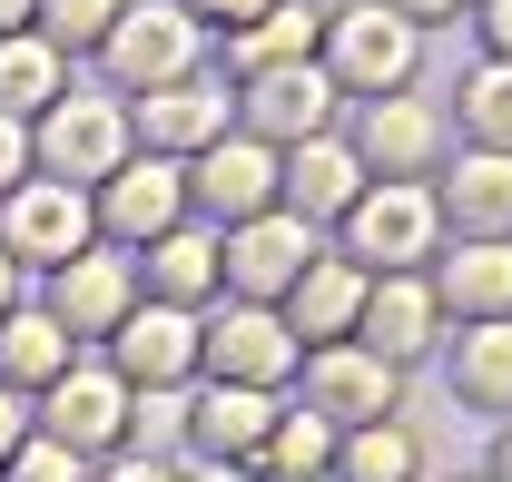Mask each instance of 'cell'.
<instances>
[{"label":"cell","mask_w":512,"mask_h":482,"mask_svg":"<svg viewBox=\"0 0 512 482\" xmlns=\"http://www.w3.org/2000/svg\"><path fill=\"white\" fill-rule=\"evenodd\" d=\"M414 60H424V30L394 20L384 0H355V10H325V79L355 89V99H394L414 89Z\"/></svg>","instance_id":"cell-3"},{"label":"cell","mask_w":512,"mask_h":482,"mask_svg":"<svg viewBox=\"0 0 512 482\" xmlns=\"http://www.w3.org/2000/svg\"><path fill=\"white\" fill-rule=\"evenodd\" d=\"M109 374H119L128 394H178L197 384V315L188 305H128V325L109 335Z\"/></svg>","instance_id":"cell-12"},{"label":"cell","mask_w":512,"mask_h":482,"mask_svg":"<svg viewBox=\"0 0 512 482\" xmlns=\"http://www.w3.org/2000/svg\"><path fill=\"white\" fill-rule=\"evenodd\" d=\"M10 305H20V266L0 256V315H10Z\"/></svg>","instance_id":"cell-41"},{"label":"cell","mask_w":512,"mask_h":482,"mask_svg":"<svg viewBox=\"0 0 512 482\" xmlns=\"http://www.w3.org/2000/svg\"><path fill=\"white\" fill-rule=\"evenodd\" d=\"M296 384H306V414H325L335 433L404 414V364H384L375 345H306Z\"/></svg>","instance_id":"cell-7"},{"label":"cell","mask_w":512,"mask_h":482,"mask_svg":"<svg viewBox=\"0 0 512 482\" xmlns=\"http://www.w3.org/2000/svg\"><path fill=\"white\" fill-rule=\"evenodd\" d=\"M197 30L188 10H168V0H128L119 30L99 40V60L119 79V99H148V89H168V79H197Z\"/></svg>","instance_id":"cell-6"},{"label":"cell","mask_w":512,"mask_h":482,"mask_svg":"<svg viewBox=\"0 0 512 482\" xmlns=\"http://www.w3.org/2000/svg\"><path fill=\"white\" fill-rule=\"evenodd\" d=\"M355 158H365V178H434V158H444V109L434 99H365V138H355Z\"/></svg>","instance_id":"cell-18"},{"label":"cell","mask_w":512,"mask_h":482,"mask_svg":"<svg viewBox=\"0 0 512 482\" xmlns=\"http://www.w3.org/2000/svg\"><path fill=\"white\" fill-rule=\"evenodd\" d=\"M89 473H99V463H79L69 443H50V433H30V443L10 453V473H0V482H89Z\"/></svg>","instance_id":"cell-33"},{"label":"cell","mask_w":512,"mask_h":482,"mask_svg":"<svg viewBox=\"0 0 512 482\" xmlns=\"http://www.w3.org/2000/svg\"><path fill=\"white\" fill-rule=\"evenodd\" d=\"M188 482H256V473H237V463H207V473H188Z\"/></svg>","instance_id":"cell-43"},{"label":"cell","mask_w":512,"mask_h":482,"mask_svg":"<svg viewBox=\"0 0 512 482\" xmlns=\"http://www.w3.org/2000/svg\"><path fill=\"white\" fill-rule=\"evenodd\" d=\"M128 305H138V266H128L119 246H79L69 266H50V315H60V335L79 345V335H119Z\"/></svg>","instance_id":"cell-13"},{"label":"cell","mask_w":512,"mask_h":482,"mask_svg":"<svg viewBox=\"0 0 512 482\" xmlns=\"http://www.w3.org/2000/svg\"><path fill=\"white\" fill-rule=\"evenodd\" d=\"M30 433H40V423H30V404H20V394L0 384V473H10V453H20Z\"/></svg>","instance_id":"cell-37"},{"label":"cell","mask_w":512,"mask_h":482,"mask_svg":"<svg viewBox=\"0 0 512 482\" xmlns=\"http://www.w3.org/2000/svg\"><path fill=\"white\" fill-rule=\"evenodd\" d=\"M444 384H453V404H473V414H512V315L463 325V335H453Z\"/></svg>","instance_id":"cell-23"},{"label":"cell","mask_w":512,"mask_h":482,"mask_svg":"<svg viewBox=\"0 0 512 482\" xmlns=\"http://www.w3.org/2000/svg\"><path fill=\"white\" fill-rule=\"evenodd\" d=\"M227 119H237V99H227L217 79H168V89L138 99V119H128V128L148 138V158H178V168H188L197 148L227 138Z\"/></svg>","instance_id":"cell-16"},{"label":"cell","mask_w":512,"mask_h":482,"mask_svg":"<svg viewBox=\"0 0 512 482\" xmlns=\"http://www.w3.org/2000/svg\"><path fill=\"white\" fill-rule=\"evenodd\" d=\"M365 197V158L345 138H306V148H276V207L306 217V227H345V207Z\"/></svg>","instance_id":"cell-15"},{"label":"cell","mask_w":512,"mask_h":482,"mask_svg":"<svg viewBox=\"0 0 512 482\" xmlns=\"http://www.w3.org/2000/svg\"><path fill=\"white\" fill-rule=\"evenodd\" d=\"M69 364H79V345L60 335V315H50V305H10V315H0V384H10V394L60 384Z\"/></svg>","instance_id":"cell-24"},{"label":"cell","mask_w":512,"mask_h":482,"mask_svg":"<svg viewBox=\"0 0 512 482\" xmlns=\"http://www.w3.org/2000/svg\"><path fill=\"white\" fill-rule=\"evenodd\" d=\"M60 89H69V60L40 30H10V40H0V119H40Z\"/></svg>","instance_id":"cell-29"},{"label":"cell","mask_w":512,"mask_h":482,"mask_svg":"<svg viewBox=\"0 0 512 482\" xmlns=\"http://www.w3.org/2000/svg\"><path fill=\"white\" fill-rule=\"evenodd\" d=\"M384 10H394V20H414V30H424V20H453V10H463V0H384Z\"/></svg>","instance_id":"cell-39"},{"label":"cell","mask_w":512,"mask_h":482,"mask_svg":"<svg viewBox=\"0 0 512 482\" xmlns=\"http://www.w3.org/2000/svg\"><path fill=\"white\" fill-rule=\"evenodd\" d=\"M30 423L50 443H69L79 463H109V453H128V384L109 364H69L60 384H40V414Z\"/></svg>","instance_id":"cell-9"},{"label":"cell","mask_w":512,"mask_h":482,"mask_svg":"<svg viewBox=\"0 0 512 482\" xmlns=\"http://www.w3.org/2000/svg\"><path fill=\"white\" fill-rule=\"evenodd\" d=\"M493 482H512V423H503V443H493Z\"/></svg>","instance_id":"cell-42"},{"label":"cell","mask_w":512,"mask_h":482,"mask_svg":"<svg viewBox=\"0 0 512 482\" xmlns=\"http://www.w3.org/2000/svg\"><path fill=\"white\" fill-rule=\"evenodd\" d=\"M99 227H109V246H148L168 227H188V168L178 158H128L119 178H99Z\"/></svg>","instance_id":"cell-14"},{"label":"cell","mask_w":512,"mask_h":482,"mask_svg":"<svg viewBox=\"0 0 512 482\" xmlns=\"http://www.w3.org/2000/svg\"><path fill=\"white\" fill-rule=\"evenodd\" d=\"M473 30H483V50H493V60H512V0H483V20H473Z\"/></svg>","instance_id":"cell-38"},{"label":"cell","mask_w":512,"mask_h":482,"mask_svg":"<svg viewBox=\"0 0 512 482\" xmlns=\"http://www.w3.org/2000/svg\"><path fill=\"white\" fill-rule=\"evenodd\" d=\"M276 414H286V404L256 394V384H197V394H188V453H197V463H237V473H247L256 443L276 433Z\"/></svg>","instance_id":"cell-17"},{"label":"cell","mask_w":512,"mask_h":482,"mask_svg":"<svg viewBox=\"0 0 512 482\" xmlns=\"http://www.w3.org/2000/svg\"><path fill=\"white\" fill-rule=\"evenodd\" d=\"M30 178V119H0V197Z\"/></svg>","instance_id":"cell-36"},{"label":"cell","mask_w":512,"mask_h":482,"mask_svg":"<svg viewBox=\"0 0 512 482\" xmlns=\"http://www.w3.org/2000/svg\"><path fill=\"white\" fill-rule=\"evenodd\" d=\"M237 128L266 138V148H306V138H335V79L316 60L296 69H256L237 79Z\"/></svg>","instance_id":"cell-11"},{"label":"cell","mask_w":512,"mask_h":482,"mask_svg":"<svg viewBox=\"0 0 512 482\" xmlns=\"http://www.w3.org/2000/svg\"><path fill=\"white\" fill-rule=\"evenodd\" d=\"M355 345H375L384 364H414L424 345H444L434 276H375V286H365V315H355Z\"/></svg>","instance_id":"cell-20"},{"label":"cell","mask_w":512,"mask_h":482,"mask_svg":"<svg viewBox=\"0 0 512 482\" xmlns=\"http://www.w3.org/2000/svg\"><path fill=\"white\" fill-rule=\"evenodd\" d=\"M148 296L158 305H207L227 296V276H217V227H168V237H148Z\"/></svg>","instance_id":"cell-25"},{"label":"cell","mask_w":512,"mask_h":482,"mask_svg":"<svg viewBox=\"0 0 512 482\" xmlns=\"http://www.w3.org/2000/svg\"><path fill=\"white\" fill-rule=\"evenodd\" d=\"M79 246H99V207H89V187H60V178H20L0 197V256L10 266H69Z\"/></svg>","instance_id":"cell-5"},{"label":"cell","mask_w":512,"mask_h":482,"mask_svg":"<svg viewBox=\"0 0 512 482\" xmlns=\"http://www.w3.org/2000/svg\"><path fill=\"white\" fill-rule=\"evenodd\" d=\"M128 99H109V89H60L40 119H30V168L60 187H99L128 168Z\"/></svg>","instance_id":"cell-1"},{"label":"cell","mask_w":512,"mask_h":482,"mask_svg":"<svg viewBox=\"0 0 512 482\" xmlns=\"http://www.w3.org/2000/svg\"><path fill=\"white\" fill-rule=\"evenodd\" d=\"M335 482H424V433L404 414L335 433Z\"/></svg>","instance_id":"cell-26"},{"label":"cell","mask_w":512,"mask_h":482,"mask_svg":"<svg viewBox=\"0 0 512 482\" xmlns=\"http://www.w3.org/2000/svg\"><path fill=\"white\" fill-rule=\"evenodd\" d=\"M325 50V10H306V0H276L256 30H237L227 40V60H237V79H256V69H296Z\"/></svg>","instance_id":"cell-27"},{"label":"cell","mask_w":512,"mask_h":482,"mask_svg":"<svg viewBox=\"0 0 512 482\" xmlns=\"http://www.w3.org/2000/svg\"><path fill=\"white\" fill-rule=\"evenodd\" d=\"M434 207L463 237H512V158L503 148H463V168L434 187Z\"/></svg>","instance_id":"cell-22"},{"label":"cell","mask_w":512,"mask_h":482,"mask_svg":"<svg viewBox=\"0 0 512 482\" xmlns=\"http://www.w3.org/2000/svg\"><path fill=\"white\" fill-rule=\"evenodd\" d=\"M178 443H188V384L178 394H128V453H158L168 463Z\"/></svg>","instance_id":"cell-32"},{"label":"cell","mask_w":512,"mask_h":482,"mask_svg":"<svg viewBox=\"0 0 512 482\" xmlns=\"http://www.w3.org/2000/svg\"><path fill=\"white\" fill-rule=\"evenodd\" d=\"M266 10H276V0H188V20H197V30H217V40H237V30H256Z\"/></svg>","instance_id":"cell-34"},{"label":"cell","mask_w":512,"mask_h":482,"mask_svg":"<svg viewBox=\"0 0 512 482\" xmlns=\"http://www.w3.org/2000/svg\"><path fill=\"white\" fill-rule=\"evenodd\" d=\"M463 148H503L512 158V60H483L473 79H463Z\"/></svg>","instance_id":"cell-30"},{"label":"cell","mask_w":512,"mask_h":482,"mask_svg":"<svg viewBox=\"0 0 512 482\" xmlns=\"http://www.w3.org/2000/svg\"><path fill=\"white\" fill-rule=\"evenodd\" d=\"M119 10H128V0H40V10H30V30L69 60V50H99V40L119 30Z\"/></svg>","instance_id":"cell-31"},{"label":"cell","mask_w":512,"mask_h":482,"mask_svg":"<svg viewBox=\"0 0 512 482\" xmlns=\"http://www.w3.org/2000/svg\"><path fill=\"white\" fill-rule=\"evenodd\" d=\"M444 237V207L424 178H365V197L345 207V256L365 276H424Z\"/></svg>","instance_id":"cell-2"},{"label":"cell","mask_w":512,"mask_h":482,"mask_svg":"<svg viewBox=\"0 0 512 482\" xmlns=\"http://www.w3.org/2000/svg\"><path fill=\"white\" fill-rule=\"evenodd\" d=\"M188 207L217 227V237L247 227V217H266V207H276V148L247 138V128H227L217 148H197L188 158Z\"/></svg>","instance_id":"cell-10"},{"label":"cell","mask_w":512,"mask_h":482,"mask_svg":"<svg viewBox=\"0 0 512 482\" xmlns=\"http://www.w3.org/2000/svg\"><path fill=\"white\" fill-rule=\"evenodd\" d=\"M296 364L306 345L286 335V315L276 305H217V315H197V374L207 384H256V394H276V384H296Z\"/></svg>","instance_id":"cell-4"},{"label":"cell","mask_w":512,"mask_h":482,"mask_svg":"<svg viewBox=\"0 0 512 482\" xmlns=\"http://www.w3.org/2000/svg\"><path fill=\"white\" fill-rule=\"evenodd\" d=\"M306 266H316V227L286 217V207H266V217H247V227L217 237V276H227L237 305H286V286H296Z\"/></svg>","instance_id":"cell-8"},{"label":"cell","mask_w":512,"mask_h":482,"mask_svg":"<svg viewBox=\"0 0 512 482\" xmlns=\"http://www.w3.org/2000/svg\"><path fill=\"white\" fill-rule=\"evenodd\" d=\"M365 286H375V276H365L355 256H325V246H316V266L286 286V305H276V315H286V335H296V345H355Z\"/></svg>","instance_id":"cell-19"},{"label":"cell","mask_w":512,"mask_h":482,"mask_svg":"<svg viewBox=\"0 0 512 482\" xmlns=\"http://www.w3.org/2000/svg\"><path fill=\"white\" fill-rule=\"evenodd\" d=\"M89 482H188V473H178V463H158V453H109Z\"/></svg>","instance_id":"cell-35"},{"label":"cell","mask_w":512,"mask_h":482,"mask_svg":"<svg viewBox=\"0 0 512 482\" xmlns=\"http://www.w3.org/2000/svg\"><path fill=\"white\" fill-rule=\"evenodd\" d=\"M434 305L463 325L512 315V237H463L453 256H434Z\"/></svg>","instance_id":"cell-21"},{"label":"cell","mask_w":512,"mask_h":482,"mask_svg":"<svg viewBox=\"0 0 512 482\" xmlns=\"http://www.w3.org/2000/svg\"><path fill=\"white\" fill-rule=\"evenodd\" d=\"M247 473H256V482H325V473H335V423L306 414V404H286V414H276V433L256 443Z\"/></svg>","instance_id":"cell-28"},{"label":"cell","mask_w":512,"mask_h":482,"mask_svg":"<svg viewBox=\"0 0 512 482\" xmlns=\"http://www.w3.org/2000/svg\"><path fill=\"white\" fill-rule=\"evenodd\" d=\"M30 10H40V0H0V40H10V30H30Z\"/></svg>","instance_id":"cell-40"},{"label":"cell","mask_w":512,"mask_h":482,"mask_svg":"<svg viewBox=\"0 0 512 482\" xmlns=\"http://www.w3.org/2000/svg\"><path fill=\"white\" fill-rule=\"evenodd\" d=\"M473 482H493V473H473Z\"/></svg>","instance_id":"cell-44"}]
</instances>
